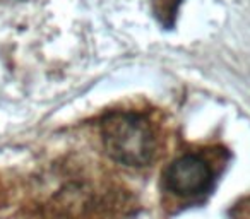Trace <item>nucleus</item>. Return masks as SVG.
Masks as SVG:
<instances>
[{
  "mask_svg": "<svg viewBox=\"0 0 250 219\" xmlns=\"http://www.w3.org/2000/svg\"><path fill=\"white\" fill-rule=\"evenodd\" d=\"M101 140L108 156L124 166H146L156 154V134L139 113L106 115L101 122Z\"/></svg>",
  "mask_w": 250,
  "mask_h": 219,
  "instance_id": "obj_1",
  "label": "nucleus"
},
{
  "mask_svg": "<svg viewBox=\"0 0 250 219\" xmlns=\"http://www.w3.org/2000/svg\"><path fill=\"white\" fill-rule=\"evenodd\" d=\"M212 181L211 168L204 159L187 154L168 166L165 183L171 194L178 197H195L209 190Z\"/></svg>",
  "mask_w": 250,
  "mask_h": 219,
  "instance_id": "obj_2",
  "label": "nucleus"
}]
</instances>
